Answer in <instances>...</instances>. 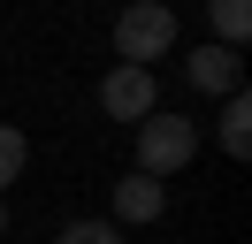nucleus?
Instances as JSON below:
<instances>
[{"label":"nucleus","instance_id":"9","mask_svg":"<svg viewBox=\"0 0 252 244\" xmlns=\"http://www.w3.org/2000/svg\"><path fill=\"white\" fill-rule=\"evenodd\" d=\"M54 244H123V229H115V221H69Z\"/></svg>","mask_w":252,"mask_h":244},{"label":"nucleus","instance_id":"1","mask_svg":"<svg viewBox=\"0 0 252 244\" xmlns=\"http://www.w3.org/2000/svg\"><path fill=\"white\" fill-rule=\"evenodd\" d=\"M168 46H176V8H168V0H130V8L115 15V61L153 69Z\"/></svg>","mask_w":252,"mask_h":244},{"label":"nucleus","instance_id":"8","mask_svg":"<svg viewBox=\"0 0 252 244\" xmlns=\"http://www.w3.org/2000/svg\"><path fill=\"white\" fill-rule=\"evenodd\" d=\"M23 160H31V137H23L16 122H0V191L23 176Z\"/></svg>","mask_w":252,"mask_h":244},{"label":"nucleus","instance_id":"7","mask_svg":"<svg viewBox=\"0 0 252 244\" xmlns=\"http://www.w3.org/2000/svg\"><path fill=\"white\" fill-rule=\"evenodd\" d=\"M206 15H214V30H221V46H245V30H252V0H206Z\"/></svg>","mask_w":252,"mask_h":244},{"label":"nucleus","instance_id":"3","mask_svg":"<svg viewBox=\"0 0 252 244\" xmlns=\"http://www.w3.org/2000/svg\"><path fill=\"white\" fill-rule=\"evenodd\" d=\"M99 107H107L115 122H130V130H138V122L160 107V76H153V69H130V61H115L107 84H99Z\"/></svg>","mask_w":252,"mask_h":244},{"label":"nucleus","instance_id":"2","mask_svg":"<svg viewBox=\"0 0 252 244\" xmlns=\"http://www.w3.org/2000/svg\"><path fill=\"white\" fill-rule=\"evenodd\" d=\"M191 152H199V122H184V115H160V107L138 122V176H153V183H160V176H176Z\"/></svg>","mask_w":252,"mask_h":244},{"label":"nucleus","instance_id":"4","mask_svg":"<svg viewBox=\"0 0 252 244\" xmlns=\"http://www.w3.org/2000/svg\"><path fill=\"white\" fill-rule=\"evenodd\" d=\"M184 76L199 92H221V99H229V92H245V61L229 54V46H199V54L184 61Z\"/></svg>","mask_w":252,"mask_h":244},{"label":"nucleus","instance_id":"10","mask_svg":"<svg viewBox=\"0 0 252 244\" xmlns=\"http://www.w3.org/2000/svg\"><path fill=\"white\" fill-rule=\"evenodd\" d=\"M0 229H8V206H0Z\"/></svg>","mask_w":252,"mask_h":244},{"label":"nucleus","instance_id":"5","mask_svg":"<svg viewBox=\"0 0 252 244\" xmlns=\"http://www.w3.org/2000/svg\"><path fill=\"white\" fill-rule=\"evenodd\" d=\"M160 206H168V183L138 176V168L115 183V221H160Z\"/></svg>","mask_w":252,"mask_h":244},{"label":"nucleus","instance_id":"6","mask_svg":"<svg viewBox=\"0 0 252 244\" xmlns=\"http://www.w3.org/2000/svg\"><path fill=\"white\" fill-rule=\"evenodd\" d=\"M214 130H221V152H229V160H245V152H252V99H245V92L221 99V122H214Z\"/></svg>","mask_w":252,"mask_h":244}]
</instances>
